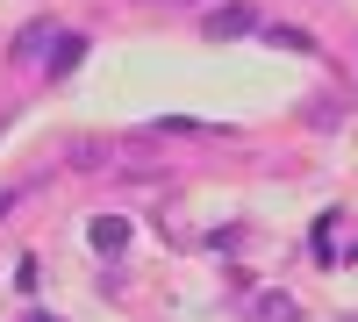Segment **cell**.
Returning a JSON list of instances; mask_svg holds the SVG:
<instances>
[{
    "label": "cell",
    "instance_id": "6da1fadb",
    "mask_svg": "<svg viewBox=\"0 0 358 322\" xmlns=\"http://www.w3.org/2000/svg\"><path fill=\"white\" fill-rule=\"evenodd\" d=\"M201 29H208L215 43H229V36H244V29H258V8H251V0H229V8H215Z\"/></svg>",
    "mask_w": 358,
    "mask_h": 322
},
{
    "label": "cell",
    "instance_id": "3957f363",
    "mask_svg": "<svg viewBox=\"0 0 358 322\" xmlns=\"http://www.w3.org/2000/svg\"><path fill=\"white\" fill-rule=\"evenodd\" d=\"M79 57H86V36L79 29H57V43L43 50V65H50V79H65V72H79Z\"/></svg>",
    "mask_w": 358,
    "mask_h": 322
},
{
    "label": "cell",
    "instance_id": "277c9868",
    "mask_svg": "<svg viewBox=\"0 0 358 322\" xmlns=\"http://www.w3.org/2000/svg\"><path fill=\"white\" fill-rule=\"evenodd\" d=\"M50 43H57V22H29L22 36H15V50H8V57H15V65H36Z\"/></svg>",
    "mask_w": 358,
    "mask_h": 322
},
{
    "label": "cell",
    "instance_id": "52a82bcc",
    "mask_svg": "<svg viewBox=\"0 0 358 322\" xmlns=\"http://www.w3.org/2000/svg\"><path fill=\"white\" fill-rule=\"evenodd\" d=\"M315 258L337 265V215H315Z\"/></svg>",
    "mask_w": 358,
    "mask_h": 322
},
{
    "label": "cell",
    "instance_id": "8992f818",
    "mask_svg": "<svg viewBox=\"0 0 358 322\" xmlns=\"http://www.w3.org/2000/svg\"><path fill=\"white\" fill-rule=\"evenodd\" d=\"M265 43H273V50H294V57H308V50H315V36H308V29H287V22H273V29H265Z\"/></svg>",
    "mask_w": 358,
    "mask_h": 322
},
{
    "label": "cell",
    "instance_id": "5b68a950",
    "mask_svg": "<svg viewBox=\"0 0 358 322\" xmlns=\"http://www.w3.org/2000/svg\"><path fill=\"white\" fill-rule=\"evenodd\" d=\"M251 322H301L294 294H251Z\"/></svg>",
    "mask_w": 358,
    "mask_h": 322
},
{
    "label": "cell",
    "instance_id": "8fae6325",
    "mask_svg": "<svg viewBox=\"0 0 358 322\" xmlns=\"http://www.w3.org/2000/svg\"><path fill=\"white\" fill-rule=\"evenodd\" d=\"M344 258H351V265H358V244H351V251H344Z\"/></svg>",
    "mask_w": 358,
    "mask_h": 322
},
{
    "label": "cell",
    "instance_id": "30bf717a",
    "mask_svg": "<svg viewBox=\"0 0 358 322\" xmlns=\"http://www.w3.org/2000/svg\"><path fill=\"white\" fill-rule=\"evenodd\" d=\"M8 208H15V193H0V215H8Z\"/></svg>",
    "mask_w": 358,
    "mask_h": 322
},
{
    "label": "cell",
    "instance_id": "9c48e42d",
    "mask_svg": "<svg viewBox=\"0 0 358 322\" xmlns=\"http://www.w3.org/2000/svg\"><path fill=\"white\" fill-rule=\"evenodd\" d=\"M22 322H57V315H43V308H29V315H22Z\"/></svg>",
    "mask_w": 358,
    "mask_h": 322
},
{
    "label": "cell",
    "instance_id": "ba28073f",
    "mask_svg": "<svg viewBox=\"0 0 358 322\" xmlns=\"http://www.w3.org/2000/svg\"><path fill=\"white\" fill-rule=\"evenodd\" d=\"M244 244V222H229V229H208V251H236Z\"/></svg>",
    "mask_w": 358,
    "mask_h": 322
},
{
    "label": "cell",
    "instance_id": "7a4b0ae2",
    "mask_svg": "<svg viewBox=\"0 0 358 322\" xmlns=\"http://www.w3.org/2000/svg\"><path fill=\"white\" fill-rule=\"evenodd\" d=\"M86 244H94L101 258H122L129 251V222L122 215H94V222H86Z\"/></svg>",
    "mask_w": 358,
    "mask_h": 322
}]
</instances>
